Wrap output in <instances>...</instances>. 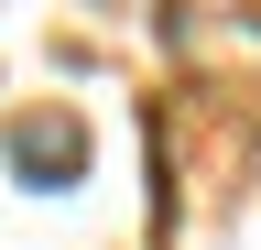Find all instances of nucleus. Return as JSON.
<instances>
[{
    "mask_svg": "<svg viewBox=\"0 0 261 250\" xmlns=\"http://www.w3.org/2000/svg\"><path fill=\"white\" fill-rule=\"evenodd\" d=\"M11 174H33V185H76V174H87V131H76L65 109L11 120Z\"/></svg>",
    "mask_w": 261,
    "mask_h": 250,
    "instance_id": "obj_1",
    "label": "nucleus"
}]
</instances>
